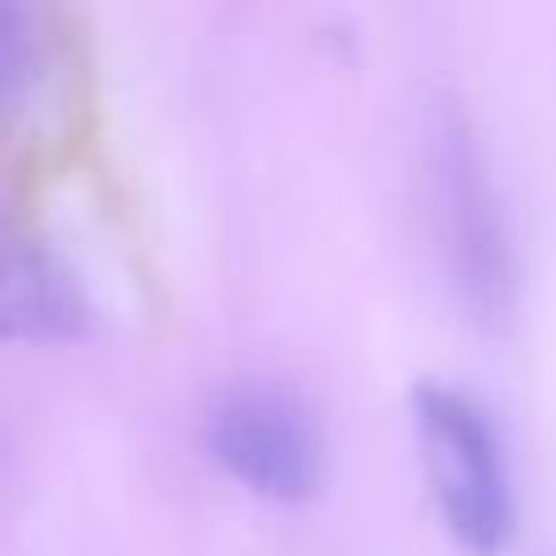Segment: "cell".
<instances>
[{
  "label": "cell",
  "instance_id": "1",
  "mask_svg": "<svg viewBox=\"0 0 556 556\" xmlns=\"http://www.w3.org/2000/svg\"><path fill=\"white\" fill-rule=\"evenodd\" d=\"M421 182L460 308L482 326H504L517 308V248L478 130L452 96L421 109Z\"/></svg>",
  "mask_w": 556,
  "mask_h": 556
},
{
  "label": "cell",
  "instance_id": "2",
  "mask_svg": "<svg viewBox=\"0 0 556 556\" xmlns=\"http://www.w3.org/2000/svg\"><path fill=\"white\" fill-rule=\"evenodd\" d=\"M413 430L421 473L447 534L473 556H495L508 547L517 504L491 417L465 391L447 382H421L413 391Z\"/></svg>",
  "mask_w": 556,
  "mask_h": 556
},
{
  "label": "cell",
  "instance_id": "3",
  "mask_svg": "<svg viewBox=\"0 0 556 556\" xmlns=\"http://www.w3.org/2000/svg\"><path fill=\"white\" fill-rule=\"evenodd\" d=\"M208 456L252 495L304 504L321 486L326 452L308 408L278 387H230L208 408Z\"/></svg>",
  "mask_w": 556,
  "mask_h": 556
},
{
  "label": "cell",
  "instance_id": "4",
  "mask_svg": "<svg viewBox=\"0 0 556 556\" xmlns=\"http://www.w3.org/2000/svg\"><path fill=\"white\" fill-rule=\"evenodd\" d=\"M87 326V300L74 274L0 217V339H70Z\"/></svg>",
  "mask_w": 556,
  "mask_h": 556
},
{
  "label": "cell",
  "instance_id": "5",
  "mask_svg": "<svg viewBox=\"0 0 556 556\" xmlns=\"http://www.w3.org/2000/svg\"><path fill=\"white\" fill-rule=\"evenodd\" d=\"M39 74V39L30 13L17 4H0V113L17 109Z\"/></svg>",
  "mask_w": 556,
  "mask_h": 556
}]
</instances>
